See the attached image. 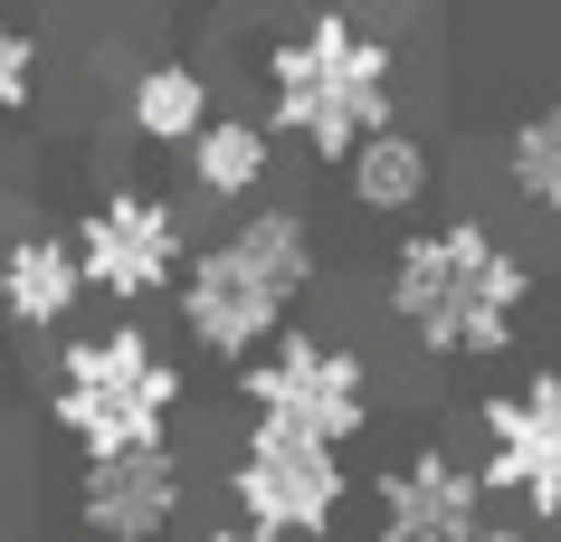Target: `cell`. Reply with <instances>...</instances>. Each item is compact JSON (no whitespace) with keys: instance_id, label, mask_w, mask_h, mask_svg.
Returning a JSON list of instances; mask_svg holds the SVG:
<instances>
[{"instance_id":"8992f818","label":"cell","mask_w":561,"mask_h":542,"mask_svg":"<svg viewBox=\"0 0 561 542\" xmlns=\"http://www.w3.org/2000/svg\"><path fill=\"white\" fill-rule=\"evenodd\" d=\"M229 495L238 523L266 542H324L343 523V495H353V466L324 438H296V428H248V448L229 457Z\"/></svg>"},{"instance_id":"7a4b0ae2","label":"cell","mask_w":561,"mask_h":542,"mask_svg":"<svg viewBox=\"0 0 561 542\" xmlns=\"http://www.w3.org/2000/svg\"><path fill=\"white\" fill-rule=\"evenodd\" d=\"M324 276V247H314V219L305 210H248L229 219L209 247H191L172 276L181 296V333L201 343L209 361H257L276 333L296 324V304L314 296Z\"/></svg>"},{"instance_id":"5b68a950","label":"cell","mask_w":561,"mask_h":542,"mask_svg":"<svg viewBox=\"0 0 561 542\" xmlns=\"http://www.w3.org/2000/svg\"><path fill=\"white\" fill-rule=\"evenodd\" d=\"M238 400L257 410L248 428H296V438L353 448L371 428V361L333 333H276L257 361H238Z\"/></svg>"},{"instance_id":"e0dca14e","label":"cell","mask_w":561,"mask_h":542,"mask_svg":"<svg viewBox=\"0 0 561 542\" xmlns=\"http://www.w3.org/2000/svg\"><path fill=\"white\" fill-rule=\"evenodd\" d=\"M467 542H542V533H533V523H476Z\"/></svg>"},{"instance_id":"9a60e30c","label":"cell","mask_w":561,"mask_h":542,"mask_svg":"<svg viewBox=\"0 0 561 542\" xmlns=\"http://www.w3.org/2000/svg\"><path fill=\"white\" fill-rule=\"evenodd\" d=\"M504 191L524 210L561 219V95L533 105V115H514V134H504Z\"/></svg>"},{"instance_id":"3957f363","label":"cell","mask_w":561,"mask_h":542,"mask_svg":"<svg viewBox=\"0 0 561 542\" xmlns=\"http://www.w3.org/2000/svg\"><path fill=\"white\" fill-rule=\"evenodd\" d=\"M266 134H296L314 162H343L400 124V48L353 10H314L286 38H266Z\"/></svg>"},{"instance_id":"9c48e42d","label":"cell","mask_w":561,"mask_h":542,"mask_svg":"<svg viewBox=\"0 0 561 542\" xmlns=\"http://www.w3.org/2000/svg\"><path fill=\"white\" fill-rule=\"evenodd\" d=\"M181 514H191V466L172 448L87 457V476H77V523L95 542H162Z\"/></svg>"},{"instance_id":"7c38bea8","label":"cell","mask_w":561,"mask_h":542,"mask_svg":"<svg viewBox=\"0 0 561 542\" xmlns=\"http://www.w3.org/2000/svg\"><path fill=\"white\" fill-rule=\"evenodd\" d=\"M343 181H353V200L371 219H410L428 191H438V152H428V134H410V124H381L371 143L343 152Z\"/></svg>"},{"instance_id":"277c9868","label":"cell","mask_w":561,"mask_h":542,"mask_svg":"<svg viewBox=\"0 0 561 542\" xmlns=\"http://www.w3.org/2000/svg\"><path fill=\"white\" fill-rule=\"evenodd\" d=\"M181 400H191V381H181V361L162 353L144 324H105V333H77V343H58L48 419H58L87 457L172 448Z\"/></svg>"},{"instance_id":"4fadbf2b","label":"cell","mask_w":561,"mask_h":542,"mask_svg":"<svg viewBox=\"0 0 561 542\" xmlns=\"http://www.w3.org/2000/svg\"><path fill=\"white\" fill-rule=\"evenodd\" d=\"M181 152H191V191L219 200V210H238V200L266 191V172H276V134H266L257 115H209Z\"/></svg>"},{"instance_id":"2e32d148","label":"cell","mask_w":561,"mask_h":542,"mask_svg":"<svg viewBox=\"0 0 561 542\" xmlns=\"http://www.w3.org/2000/svg\"><path fill=\"white\" fill-rule=\"evenodd\" d=\"M38 105V30L0 20V124H20Z\"/></svg>"},{"instance_id":"6da1fadb","label":"cell","mask_w":561,"mask_h":542,"mask_svg":"<svg viewBox=\"0 0 561 542\" xmlns=\"http://www.w3.org/2000/svg\"><path fill=\"white\" fill-rule=\"evenodd\" d=\"M381 304L390 324L410 333L419 353L438 361H495L514 353L524 333V304H533V257L504 247L485 219H428L400 239L381 276Z\"/></svg>"},{"instance_id":"30bf717a","label":"cell","mask_w":561,"mask_h":542,"mask_svg":"<svg viewBox=\"0 0 561 542\" xmlns=\"http://www.w3.org/2000/svg\"><path fill=\"white\" fill-rule=\"evenodd\" d=\"M381 542H467L485 523V485L457 448H419L400 466H381Z\"/></svg>"},{"instance_id":"52a82bcc","label":"cell","mask_w":561,"mask_h":542,"mask_svg":"<svg viewBox=\"0 0 561 542\" xmlns=\"http://www.w3.org/2000/svg\"><path fill=\"white\" fill-rule=\"evenodd\" d=\"M67 247H77V276H87V296H115V304H152L172 296L181 257H191V229H181L172 200H152V191H105L77 229H67Z\"/></svg>"},{"instance_id":"ba28073f","label":"cell","mask_w":561,"mask_h":542,"mask_svg":"<svg viewBox=\"0 0 561 542\" xmlns=\"http://www.w3.org/2000/svg\"><path fill=\"white\" fill-rule=\"evenodd\" d=\"M476 419H485V457H476L485 505L514 495L533 523H561V371H533L514 391L476 400Z\"/></svg>"},{"instance_id":"ac0fdd59","label":"cell","mask_w":561,"mask_h":542,"mask_svg":"<svg viewBox=\"0 0 561 542\" xmlns=\"http://www.w3.org/2000/svg\"><path fill=\"white\" fill-rule=\"evenodd\" d=\"M201 542H266V533H248V523H219V533H201Z\"/></svg>"},{"instance_id":"5bb4252c","label":"cell","mask_w":561,"mask_h":542,"mask_svg":"<svg viewBox=\"0 0 561 542\" xmlns=\"http://www.w3.org/2000/svg\"><path fill=\"white\" fill-rule=\"evenodd\" d=\"M124 115H134V134L144 143H191L209 115H219V95H209V77L191 58H152V67H134V87H124Z\"/></svg>"},{"instance_id":"8fae6325","label":"cell","mask_w":561,"mask_h":542,"mask_svg":"<svg viewBox=\"0 0 561 542\" xmlns=\"http://www.w3.org/2000/svg\"><path fill=\"white\" fill-rule=\"evenodd\" d=\"M87 304V276H77V247L67 229H30V239L0 247V324L20 333H67V314Z\"/></svg>"}]
</instances>
